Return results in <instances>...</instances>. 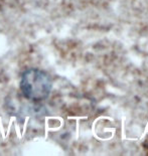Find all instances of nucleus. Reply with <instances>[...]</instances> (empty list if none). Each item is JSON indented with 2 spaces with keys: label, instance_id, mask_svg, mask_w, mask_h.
Listing matches in <instances>:
<instances>
[{
  "label": "nucleus",
  "instance_id": "obj_1",
  "mask_svg": "<svg viewBox=\"0 0 148 156\" xmlns=\"http://www.w3.org/2000/svg\"><path fill=\"white\" fill-rule=\"evenodd\" d=\"M51 79L42 69L31 68L22 73L20 90L28 100L34 102L45 100L51 94Z\"/></svg>",
  "mask_w": 148,
  "mask_h": 156
}]
</instances>
